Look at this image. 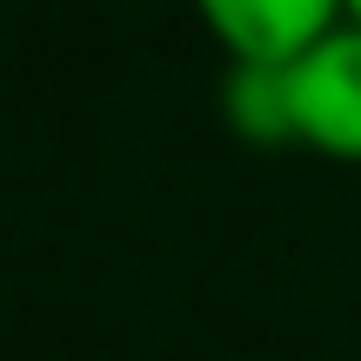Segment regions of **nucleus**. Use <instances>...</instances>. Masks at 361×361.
Returning a JSON list of instances; mask_svg holds the SVG:
<instances>
[{
  "mask_svg": "<svg viewBox=\"0 0 361 361\" xmlns=\"http://www.w3.org/2000/svg\"><path fill=\"white\" fill-rule=\"evenodd\" d=\"M228 101L261 141H301L314 154L361 161V20H335L295 61H234Z\"/></svg>",
  "mask_w": 361,
  "mask_h": 361,
  "instance_id": "1",
  "label": "nucleus"
},
{
  "mask_svg": "<svg viewBox=\"0 0 361 361\" xmlns=\"http://www.w3.org/2000/svg\"><path fill=\"white\" fill-rule=\"evenodd\" d=\"M194 13L221 40V54L247 67L295 61L308 40H322L335 20H348L341 0H194Z\"/></svg>",
  "mask_w": 361,
  "mask_h": 361,
  "instance_id": "2",
  "label": "nucleus"
},
{
  "mask_svg": "<svg viewBox=\"0 0 361 361\" xmlns=\"http://www.w3.org/2000/svg\"><path fill=\"white\" fill-rule=\"evenodd\" d=\"M341 7H348V20H361V0H341Z\"/></svg>",
  "mask_w": 361,
  "mask_h": 361,
  "instance_id": "3",
  "label": "nucleus"
}]
</instances>
